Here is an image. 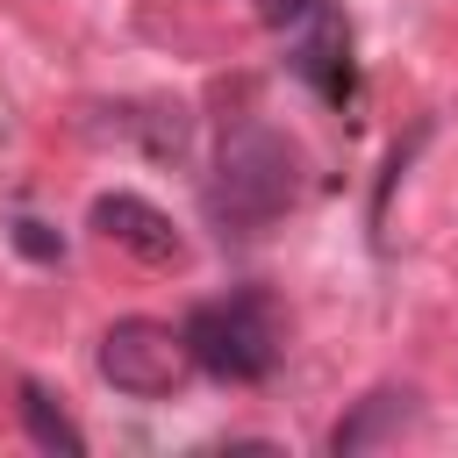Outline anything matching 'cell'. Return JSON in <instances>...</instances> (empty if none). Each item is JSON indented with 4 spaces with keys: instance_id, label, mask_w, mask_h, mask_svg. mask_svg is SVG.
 <instances>
[{
    "instance_id": "6da1fadb",
    "label": "cell",
    "mask_w": 458,
    "mask_h": 458,
    "mask_svg": "<svg viewBox=\"0 0 458 458\" xmlns=\"http://www.w3.org/2000/svg\"><path fill=\"white\" fill-rule=\"evenodd\" d=\"M293 200H301V150H293L279 129H265V122L236 129V136L222 143V157H215V179H208L215 222L258 236V229H272Z\"/></svg>"
},
{
    "instance_id": "7a4b0ae2",
    "label": "cell",
    "mask_w": 458,
    "mask_h": 458,
    "mask_svg": "<svg viewBox=\"0 0 458 458\" xmlns=\"http://www.w3.org/2000/svg\"><path fill=\"white\" fill-rule=\"evenodd\" d=\"M186 351L208 379L222 386H250L279 365V308L265 293H229V301H200L186 315Z\"/></svg>"
},
{
    "instance_id": "3957f363",
    "label": "cell",
    "mask_w": 458,
    "mask_h": 458,
    "mask_svg": "<svg viewBox=\"0 0 458 458\" xmlns=\"http://www.w3.org/2000/svg\"><path fill=\"white\" fill-rule=\"evenodd\" d=\"M93 365H100V379H107L114 394L157 401V394H172V386L193 372V351H186V329H165V322H150V315H129V322H114V329L100 336Z\"/></svg>"
},
{
    "instance_id": "277c9868",
    "label": "cell",
    "mask_w": 458,
    "mask_h": 458,
    "mask_svg": "<svg viewBox=\"0 0 458 458\" xmlns=\"http://www.w3.org/2000/svg\"><path fill=\"white\" fill-rule=\"evenodd\" d=\"M86 222H93L114 250H129V258H143V265H179V258H186V236L172 229V215L150 208L143 193H93Z\"/></svg>"
},
{
    "instance_id": "5b68a950",
    "label": "cell",
    "mask_w": 458,
    "mask_h": 458,
    "mask_svg": "<svg viewBox=\"0 0 458 458\" xmlns=\"http://www.w3.org/2000/svg\"><path fill=\"white\" fill-rule=\"evenodd\" d=\"M293 79H308L329 107H344L351 93H358V72H351V29H344V14H336V0L308 21V29H293Z\"/></svg>"
},
{
    "instance_id": "8992f818",
    "label": "cell",
    "mask_w": 458,
    "mask_h": 458,
    "mask_svg": "<svg viewBox=\"0 0 458 458\" xmlns=\"http://www.w3.org/2000/svg\"><path fill=\"white\" fill-rule=\"evenodd\" d=\"M415 394L408 386H372L365 401H351V415L329 429V451L336 458H358V451H379V444H394L401 429H415Z\"/></svg>"
},
{
    "instance_id": "52a82bcc",
    "label": "cell",
    "mask_w": 458,
    "mask_h": 458,
    "mask_svg": "<svg viewBox=\"0 0 458 458\" xmlns=\"http://www.w3.org/2000/svg\"><path fill=\"white\" fill-rule=\"evenodd\" d=\"M21 429H29V444L50 451V458H86L79 422H72V415L50 401V386H36V379H21Z\"/></svg>"
},
{
    "instance_id": "ba28073f",
    "label": "cell",
    "mask_w": 458,
    "mask_h": 458,
    "mask_svg": "<svg viewBox=\"0 0 458 458\" xmlns=\"http://www.w3.org/2000/svg\"><path fill=\"white\" fill-rule=\"evenodd\" d=\"M322 7H329V0H258V21L279 29V36H293V29H308Z\"/></svg>"
},
{
    "instance_id": "9c48e42d",
    "label": "cell",
    "mask_w": 458,
    "mask_h": 458,
    "mask_svg": "<svg viewBox=\"0 0 458 458\" xmlns=\"http://www.w3.org/2000/svg\"><path fill=\"white\" fill-rule=\"evenodd\" d=\"M14 243H21L29 258H57V236H50L43 222H14Z\"/></svg>"
}]
</instances>
